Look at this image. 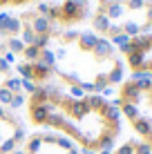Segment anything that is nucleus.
Wrapping results in <instances>:
<instances>
[{
	"mask_svg": "<svg viewBox=\"0 0 152 154\" xmlns=\"http://www.w3.org/2000/svg\"><path fill=\"white\" fill-rule=\"evenodd\" d=\"M25 105H38L43 109L40 127L56 130L74 141L81 154H101L114 150L121 134V112L103 94L72 96L58 85H43L29 94Z\"/></svg>",
	"mask_w": 152,
	"mask_h": 154,
	"instance_id": "1",
	"label": "nucleus"
},
{
	"mask_svg": "<svg viewBox=\"0 0 152 154\" xmlns=\"http://www.w3.org/2000/svg\"><path fill=\"white\" fill-rule=\"evenodd\" d=\"M23 145V154H81L74 141L58 132H34L29 134V139H25Z\"/></svg>",
	"mask_w": 152,
	"mask_h": 154,
	"instance_id": "2",
	"label": "nucleus"
},
{
	"mask_svg": "<svg viewBox=\"0 0 152 154\" xmlns=\"http://www.w3.org/2000/svg\"><path fill=\"white\" fill-rule=\"evenodd\" d=\"M25 139L27 134L23 121L9 107L0 105V154H14L25 143Z\"/></svg>",
	"mask_w": 152,
	"mask_h": 154,
	"instance_id": "3",
	"label": "nucleus"
},
{
	"mask_svg": "<svg viewBox=\"0 0 152 154\" xmlns=\"http://www.w3.org/2000/svg\"><path fill=\"white\" fill-rule=\"evenodd\" d=\"M110 154H152V150H150V145H145L143 141L130 139V141L121 143L119 147H114Z\"/></svg>",
	"mask_w": 152,
	"mask_h": 154,
	"instance_id": "4",
	"label": "nucleus"
},
{
	"mask_svg": "<svg viewBox=\"0 0 152 154\" xmlns=\"http://www.w3.org/2000/svg\"><path fill=\"white\" fill-rule=\"evenodd\" d=\"M29 27L36 36H51L54 34V23H51L49 18H45V16H34Z\"/></svg>",
	"mask_w": 152,
	"mask_h": 154,
	"instance_id": "5",
	"label": "nucleus"
},
{
	"mask_svg": "<svg viewBox=\"0 0 152 154\" xmlns=\"http://www.w3.org/2000/svg\"><path fill=\"white\" fill-rule=\"evenodd\" d=\"M92 27L98 31V34H107V29H110V18L107 16H103V14H96L92 18Z\"/></svg>",
	"mask_w": 152,
	"mask_h": 154,
	"instance_id": "6",
	"label": "nucleus"
},
{
	"mask_svg": "<svg viewBox=\"0 0 152 154\" xmlns=\"http://www.w3.org/2000/svg\"><path fill=\"white\" fill-rule=\"evenodd\" d=\"M5 49L7 51H11V54H23V49H25V45H23V40L18 38V36H11V38H7V45H5Z\"/></svg>",
	"mask_w": 152,
	"mask_h": 154,
	"instance_id": "7",
	"label": "nucleus"
},
{
	"mask_svg": "<svg viewBox=\"0 0 152 154\" xmlns=\"http://www.w3.org/2000/svg\"><path fill=\"white\" fill-rule=\"evenodd\" d=\"M40 54H43V49H38V47H25L23 49V58H25V63H38L40 60Z\"/></svg>",
	"mask_w": 152,
	"mask_h": 154,
	"instance_id": "8",
	"label": "nucleus"
},
{
	"mask_svg": "<svg viewBox=\"0 0 152 154\" xmlns=\"http://www.w3.org/2000/svg\"><path fill=\"white\" fill-rule=\"evenodd\" d=\"M20 40H23V45L25 47H31V45H36V34L31 31V27L27 25V27H23V31H20V36H18Z\"/></svg>",
	"mask_w": 152,
	"mask_h": 154,
	"instance_id": "9",
	"label": "nucleus"
},
{
	"mask_svg": "<svg viewBox=\"0 0 152 154\" xmlns=\"http://www.w3.org/2000/svg\"><path fill=\"white\" fill-rule=\"evenodd\" d=\"M143 7H145V0H128V5H125V9H130V11H137Z\"/></svg>",
	"mask_w": 152,
	"mask_h": 154,
	"instance_id": "10",
	"label": "nucleus"
},
{
	"mask_svg": "<svg viewBox=\"0 0 152 154\" xmlns=\"http://www.w3.org/2000/svg\"><path fill=\"white\" fill-rule=\"evenodd\" d=\"M2 58L9 63V65H16V56L11 54V51H7V49H5V51H2Z\"/></svg>",
	"mask_w": 152,
	"mask_h": 154,
	"instance_id": "11",
	"label": "nucleus"
},
{
	"mask_svg": "<svg viewBox=\"0 0 152 154\" xmlns=\"http://www.w3.org/2000/svg\"><path fill=\"white\" fill-rule=\"evenodd\" d=\"M9 67H11V65H9V63L0 56V74H9Z\"/></svg>",
	"mask_w": 152,
	"mask_h": 154,
	"instance_id": "12",
	"label": "nucleus"
},
{
	"mask_svg": "<svg viewBox=\"0 0 152 154\" xmlns=\"http://www.w3.org/2000/svg\"><path fill=\"white\" fill-rule=\"evenodd\" d=\"M9 16H11V14H9V11H0V25H2V23H5V20H7V18H9Z\"/></svg>",
	"mask_w": 152,
	"mask_h": 154,
	"instance_id": "13",
	"label": "nucleus"
},
{
	"mask_svg": "<svg viewBox=\"0 0 152 154\" xmlns=\"http://www.w3.org/2000/svg\"><path fill=\"white\" fill-rule=\"evenodd\" d=\"M2 51H5V42L0 40V54H2Z\"/></svg>",
	"mask_w": 152,
	"mask_h": 154,
	"instance_id": "14",
	"label": "nucleus"
}]
</instances>
